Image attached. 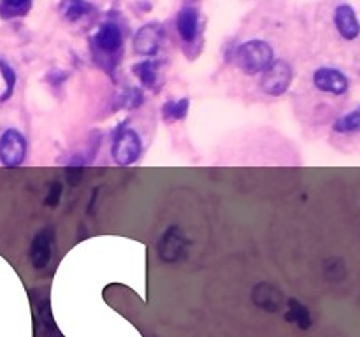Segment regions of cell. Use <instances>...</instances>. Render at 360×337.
<instances>
[{
    "label": "cell",
    "mask_w": 360,
    "mask_h": 337,
    "mask_svg": "<svg viewBox=\"0 0 360 337\" xmlns=\"http://www.w3.org/2000/svg\"><path fill=\"white\" fill-rule=\"evenodd\" d=\"M234 62L241 72L246 76H255L264 72L274 62V52L266 40H248L236 49Z\"/></svg>",
    "instance_id": "cell-1"
},
{
    "label": "cell",
    "mask_w": 360,
    "mask_h": 337,
    "mask_svg": "<svg viewBox=\"0 0 360 337\" xmlns=\"http://www.w3.org/2000/svg\"><path fill=\"white\" fill-rule=\"evenodd\" d=\"M142 155V141L137 130L130 127L120 125L113 134V143H111V157L114 164L120 167H128L135 164Z\"/></svg>",
    "instance_id": "cell-2"
},
{
    "label": "cell",
    "mask_w": 360,
    "mask_h": 337,
    "mask_svg": "<svg viewBox=\"0 0 360 337\" xmlns=\"http://www.w3.org/2000/svg\"><path fill=\"white\" fill-rule=\"evenodd\" d=\"M294 79V69L285 60H274L262 72L260 77V90L269 97H281L290 88Z\"/></svg>",
    "instance_id": "cell-3"
},
{
    "label": "cell",
    "mask_w": 360,
    "mask_h": 337,
    "mask_svg": "<svg viewBox=\"0 0 360 337\" xmlns=\"http://www.w3.org/2000/svg\"><path fill=\"white\" fill-rule=\"evenodd\" d=\"M29 153L27 137L18 129H6L0 134V164L8 168L20 167Z\"/></svg>",
    "instance_id": "cell-4"
},
{
    "label": "cell",
    "mask_w": 360,
    "mask_h": 337,
    "mask_svg": "<svg viewBox=\"0 0 360 337\" xmlns=\"http://www.w3.org/2000/svg\"><path fill=\"white\" fill-rule=\"evenodd\" d=\"M186 248H188L186 235L176 225H171L160 235L157 242L158 258L165 262V264H178V262H181L186 257Z\"/></svg>",
    "instance_id": "cell-5"
},
{
    "label": "cell",
    "mask_w": 360,
    "mask_h": 337,
    "mask_svg": "<svg viewBox=\"0 0 360 337\" xmlns=\"http://www.w3.org/2000/svg\"><path fill=\"white\" fill-rule=\"evenodd\" d=\"M165 39V30L160 23H146L134 36V52L141 56H155L160 52Z\"/></svg>",
    "instance_id": "cell-6"
},
{
    "label": "cell",
    "mask_w": 360,
    "mask_h": 337,
    "mask_svg": "<svg viewBox=\"0 0 360 337\" xmlns=\"http://www.w3.org/2000/svg\"><path fill=\"white\" fill-rule=\"evenodd\" d=\"M53 239H55V232L50 227L40 228L33 235L32 244H30V264L36 271H43L50 265L53 258Z\"/></svg>",
    "instance_id": "cell-7"
},
{
    "label": "cell",
    "mask_w": 360,
    "mask_h": 337,
    "mask_svg": "<svg viewBox=\"0 0 360 337\" xmlns=\"http://www.w3.org/2000/svg\"><path fill=\"white\" fill-rule=\"evenodd\" d=\"M315 88L331 95H343L350 86V81L341 70L332 69V67H320L313 74Z\"/></svg>",
    "instance_id": "cell-8"
},
{
    "label": "cell",
    "mask_w": 360,
    "mask_h": 337,
    "mask_svg": "<svg viewBox=\"0 0 360 337\" xmlns=\"http://www.w3.org/2000/svg\"><path fill=\"white\" fill-rule=\"evenodd\" d=\"M251 301L259 309L267 313H278L283 308V293L278 286L267 281H260L251 290Z\"/></svg>",
    "instance_id": "cell-9"
},
{
    "label": "cell",
    "mask_w": 360,
    "mask_h": 337,
    "mask_svg": "<svg viewBox=\"0 0 360 337\" xmlns=\"http://www.w3.org/2000/svg\"><path fill=\"white\" fill-rule=\"evenodd\" d=\"M93 45L106 55H117L123 46V33L117 23H104L93 37Z\"/></svg>",
    "instance_id": "cell-10"
},
{
    "label": "cell",
    "mask_w": 360,
    "mask_h": 337,
    "mask_svg": "<svg viewBox=\"0 0 360 337\" xmlns=\"http://www.w3.org/2000/svg\"><path fill=\"white\" fill-rule=\"evenodd\" d=\"M334 23H336V29H338V32L341 33L343 39L353 40L359 37L360 23L359 19H357L355 11H353L350 6L343 4L336 8Z\"/></svg>",
    "instance_id": "cell-11"
},
{
    "label": "cell",
    "mask_w": 360,
    "mask_h": 337,
    "mask_svg": "<svg viewBox=\"0 0 360 337\" xmlns=\"http://www.w3.org/2000/svg\"><path fill=\"white\" fill-rule=\"evenodd\" d=\"M176 29L185 42H193L199 32V13L193 8H183L176 18Z\"/></svg>",
    "instance_id": "cell-12"
},
{
    "label": "cell",
    "mask_w": 360,
    "mask_h": 337,
    "mask_svg": "<svg viewBox=\"0 0 360 337\" xmlns=\"http://www.w3.org/2000/svg\"><path fill=\"white\" fill-rule=\"evenodd\" d=\"M285 320H287L288 323H294V325L299 327L301 330H308L311 327V323H313L310 309L306 308L304 304H301L297 299H288L287 301Z\"/></svg>",
    "instance_id": "cell-13"
},
{
    "label": "cell",
    "mask_w": 360,
    "mask_h": 337,
    "mask_svg": "<svg viewBox=\"0 0 360 337\" xmlns=\"http://www.w3.org/2000/svg\"><path fill=\"white\" fill-rule=\"evenodd\" d=\"M190 111V99L183 97V99H169L162 104L160 113L164 121H183L188 116Z\"/></svg>",
    "instance_id": "cell-14"
},
{
    "label": "cell",
    "mask_w": 360,
    "mask_h": 337,
    "mask_svg": "<svg viewBox=\"0 0 360 337\" xmlns=\"http://www.w3.org/2000/svg\"><path fill=\"white\" fill-rule=\"evenodd\" d=\"M158 67H160V63L157 60H142V62L135 63L132 70L137 76V79L141 81L142 86L151 90L158 83Z\"/></svg>",
    "instance_id": "cell-15"
},
{
    "label": "cell",
    "mask_w": 360,
    "mask_h": 337,
    "mask_svg": "<svg viewBox=\"0 0 360 337\" xmlns=\"http://www.w3.org/2000/svg\"><path fill=\"white\" fill-rule=\"evenodd\" d=\"M91 11H93V6L88 0H62L60 2V15L67 22H77Z\"/></svg>",
    "instance_id": "cell-16"
},
{
    "label": "cell",
    "mask_w": 360,
    "mask_h": 337,
    "mask_svg": "<svg viewBox=\"0 0 360 337\" xmlns=\"http://www.w3.org/2000/svg\"><path fill=\"white\" fill-rule=\"evenodd\" d=\"M32 8V0H2L0 2V16L4 19L22 18Z\"/></svg>",
    "instance_id": "cell-17"
},
{
    "label": "cell",
    "mask_w": 360,
    "mask_h": 337,
    "mask_svg": "<svg viewBox=\"0 0 360 337\" xmlns=\"http://www.w3.org/2000/svg\"><path fill=\"white\" fill-rule=\"evenodd\" d=\"M0 76L4 79L6 88L0 95V102H8L13 95H15L16 83H18V76H16V70L13 69V65L9 62H6L4 58H0Z\"/></svg>",
    "instance_id": "cell-18"
},
{
    "label": "cell",
    "mask_w": 360,
    "mask_h": 337,
    "mask_svg": "<svg viewBox=\"0 0 360 337\" xmlns=\"http://www.w3.org/2000/svg\"><path fill=\"white\" fill-rule=\"evenodd\" d=\"M334 130L338 134L360 132V107H357V109L350 111V113L338 118L334 123Z\"/></svg>",
    "instance_id": "cell-19"
},
{
    "label": "cell",
    "mask_w": 360,
    "mask_h": 337,
    "mask_svg": "<svg viewBox=\"0 0 360 337\" xmlns=\"http://www.w3.org/2000/svg\"><path fill=\"white\" fill-rule=\"evenodd\" d=\"M114 100H117L114 109H135V107H139L144 102V95H142V92L139 88H127Z\"/></svg>",
    "instance_id": "cell-20"
},
{
    "label": "cell",
    "mask_w": 360,
    "mask_h": 337,
    "mask_svg": "<svg viewBox=\"0 0 360 337\" xmlns=\"http://www.w3.org/2000/svg\"><path fill=\"white\" fill-rule=\"evenodd\" d=\"M62 191L63 187L59 180L51 181L50 187H47L46 198H44V205H47V207H57V205L60 204V198H62Z\"/></svg>",
    "instance_id": "cell-21"
}]
</instances>
